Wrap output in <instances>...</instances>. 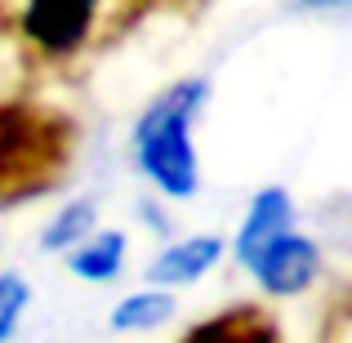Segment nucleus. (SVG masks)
Masks as SVG:
<instances>
[{
	"label": "nucleus",
	"mask_w": 352,
	"mask_h": 343,
	"mask_svg": "<svg viewBox=\"0 0 352 343\" xmlns=\"http://www.w3.org/2000/svg\"><path fill=\"white\" fill-rule=\"evenodd\" d=\"M89 228H94V206H89V201H76V206H67L50 228H45L41 245L45 250H67V245H76L80 236H89Z\"/></svg>",
	"instance_id": "nucleus-10"
},
{
	"label": "nucleus",
	"mask_w": 352,
	"mask_h": 343,
	"mask_svg": "<svg viewBox=\"0 0 352 343\" xmlns=\"http://www.w3.org/2000/svg\"><path fill=\"white\" fill-rule=\"evenodd\" d=\"M312 5H344V0H312Z\"/></svg>",
	"instance_id": "nucleus-12"
},
{
	"label": "nucleus",
	"mask_w": 352,
	"mask_h": 343,
	"mask_svg": "<svg viewBox=\"0 0 352 343\" xmlns=\"http://www.w3.org/2000/svg\"><path fill=\"white\" fill-rule=\"evenodd\" d=\"M120 258H125V236H120V232H98V236H89L80 250H72L67 267L80 281H112L120 272Z\"/></svg>",
	"instance_id": "nucleus-8"
},
{
	"label": "nucleus",
	"mask_w": 352,
	"mask_h": 343,
	"mask_svg": "<svg viewBox=\"0 0 352 343\" xmlns=\"http://www.w3.org/2000/svg\"><path fill=\"white\" fill-rule=\"evenodd\" d=\"M72 120L54 107L5 98L0 103V206L41 197L72 165Z\"/></svg>",
	"instance_id": "nucleus-2"
},
{
	"label": "nucleus",
	"mask_w": 352,
	"mask_h": 343,
	"mask_svg": "<svg viewBox=\"0 0 352 343\" xmlns=\"http://www.w3.org/2000/svg\"><path fill=\"white\" fill-rule=\"evenodd\" d=\"M317 267H321L317 245H312L308 236H299V232H285L281 241H272V245L250 263V272H254V281L263 285L267 294L294 299V294H303L317 281Z\"/></svg>",
	"instance_id": "nucleus-4"
},
{
	"label": "nucleus",
	"mask_w": 352,
	"mask_h": 343,
	"mask_svg": "<svg viewBox=\"0 0 352 343\" xmlns=\"http://www.w3.org/2000/svg\"><path fill=\"white\" fill-rule=\"evenodd\" d=\"M285 232H294V201L285 197L281 188H263L254 197V206H250L241 232H236V258L250 267L272 241H281Z\"/></svg>",
	"instance_id": "nucleus-5"
},
{
	"label": "nucleus",
	"mask_w": 352,
	"mask_h": 343,
	"mask_svg": "<svg viewBox=\"0 0 352 343\" xmlns=\"http://www.w3.org/2000/svg\"><path fill=\"white\" fill-rule=\"evenodd\" d=\"M161 5L170 0H0V36L41 67H76Z\"/></svg>",
	"instance_id": "nucleus-1"
},
{
	"label": "nucleus",
	"mask_w": 352,
	"mask_h": 343,
	"mask_svg": "<svg viewBox=\"0 0 352 343\" xmlns=\"http://www.w3.org/2000/svg\"><path fill=\"white\" fill-rule=\"evenodd\" d=\"M174 317V294L165 290H143V294H125L112 312V330L129 335V330H156Z\"/></svg>",
	"instance_id": "nucleus-9"
},
{
	"label": "nucleus",
	"mask_w": 352,
	"mask_h": 343,
	"mask_svg": "<svg viewBox=\"0 0 352 343\" xmlns=\"http://www.w3.org/2000/svg\"><path fill=\"white\" fill-rule=\"evenodd\" d=\"M219 254H223V241L192 236V241H179V245L165 250V254L147 267V276H152L156 285H188V281H197V276H206L210 267L219 263Z\"/></svg>",
	"instance_id": "nucleus-7"
},
{
	"label": "nucleus",
	"mask_w": 352,
	"mask_h": 343,
	"mask_svg": "<svg viewBox=\"0 0 352 343\" xmlns=\"http://www.w3.org/2000/svg\"><path fill=\"white\" fill-rule=\"evenodd\" d=\"M210 103L206 80H179L161 98L147 103L134 125V156L138 170L165 192V197H192L197 192V152H192V125Z\"/></svg>",
	"instance_id": "nucleus-3"
},
{
	"label": "nucleus",
	"mask_w": 352,
	"mask_h": 343,
	"mask_svg": "<svg viewBox=\"0 0 352 343\" xmlns=\"http://www.w3.org/2000/svg\"><path fill=\"white\" fill-rule=\"evenodd\" d=\"M179 343H285V339L263 308L236 303V308H223L210 321H197Z\"/></svg>",
	"instance_id": "nucleus-6"
},
{
	"label": "nucleus",
	"mask_w": 352,
	"mask_h": 343,
	"mask_svg": "<svg viewBox=\"0 0 352 343\" xmlns=\"http://www.w3.org/2000/svg\"><path fill=\"white\" fill-rule=\"evenodd\" d=\"M27 299H32V290H27V281L23 276H0V343L9 339V330L18 326V317H23V308H27Z\"/></svg>",
	"instance_id": "nucleus-11"
}]
</instances>
